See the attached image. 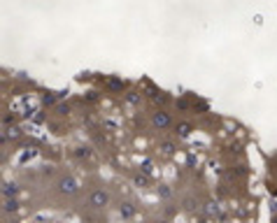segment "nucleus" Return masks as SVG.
Wrapping results in <instances>:
<instances>
[{
  "label": "nucleus",
  "instance_id": "f257e3e1",
  "mask_svg": "<svg viewBox=\"0 0 277 223\" xmlns=\"http://www.w3.org/2000/svg\"><path fill=\"white\" fill-rule=\"evenodd\" d=\"M86 200H89V205L93 207V209H108L112 196H110L108 188H91Z\"/></svg>",
  "mask_w": 277,
  "mask_h": 223
},
{
  "label": "nucleus",
  "instance_id": "f03ea898",
  "mask_svg": "<svg viewBox=\"0 0 277 223\" xmlns=\"http://www.w3.org/2000/svg\"><path fill=\"white\" fill-rule=\"evenodd\" d=\"M149 124H152L154 130H168L172 128V114H170L168 109H154L152 116H149Z\"/></svg>",
  "mask_w": 277,
  "mask_h": 223
},
{
  "label": "nucleus",
  "instance_id": "7ed1b4c3",
  "mask_svg": "<svg viewBox=\"0 0 277 223\" xmlns=\"http://www.w3.org/2000/svg\"><path fill=\"white\" fill-rule=\"evenodd\" d=\"M56 186H58V193L65 196V198H75L77 193H80V181L72 177V174H63Z\"/></svg>",
  "mask_w": 277,
  "mask_h": 223
},
{
  "label": "nucleus",
  "instance_id": "20e7f679",
  "mask_svg": "<svg viewBox=\"0 0 277 223\" xmlns=\"http://www.w3.org/2000/svg\"><path fill=\"white\" fill-rule=\"evenodd\" d=\"M191 133H194V124H189V121H179V124H175V135L177 137H191Z\"/></svg>",
  "mask_w": 277,
  "mask_h": 223
},
{
  "label": "nucleus",
  "instance_id": "39448f33",
  "mask_svg": "<svg viewBox=\"0 0 277 223\" xmlns=\"http://www.w3.org/2000/svg\"><path fill=\"white\" fill-rule=\"evenodd\" d=\"M119 214H121V219L131 221L135 216V205L133 202H121V205H119Z\"/></svg>",
  "mask_w": 277,
  "mask_h": 223
},
{
  "label": "nucleus",
  "instance_id": "423d86ee",
  "mask_svg": "<svg viewBox=\"0 0 277 223\" xmlns=\"http://www.w3.org/2000/svg\"><path fill=\"white\" fill-rule=\"evenodd\" d=\"M126 102H128V105H140V102H142V93H140V91H128V93H126Z\"/></svg>",
  "mask_w": 277,
  "mask_h": 223
},
{
  "label": "nucleus",
  "instance_id": "0eeeda50",
  "mask_svg": "<svg viewBox=\"0 0 277 223\" xmlns=\"http://www.w3.org/2000/svg\"><path fill=\"white\" fill-rule=\"evenodd\" d=\"M159 149H161L166 156H170V153H175V142H172V140H163V142L159 144Z\"/></svg>",
  "mask_w": 277,
  "mask_h": 223
},
{
  "label": "nucleus",
  "instance_id": "6e6552de",
  "mask_svg": "<svg viewBox=\"0 0 277 223\" xmlns=\"http://www.w3.org/2000/svg\"><path fill=\"white\" fill-rule=\"evenodd\" d=\"M184 209H187V212H196L198 209L196 198H184Z\"/></svg>",
  "mask_w": 277,
  "mask_h": 223
},
{
  "label": "nucleus",
  "instance_id": "1a4fd4ad",
  "mask_svg": "<svg viewBox=\"0 0 277 223\" xmlns=\"http://www.w3.org/2000/svg\"><path fill=\"white\" fill-rule=\"evenodd\" d=\"M205 212L210 216H215V214H219V205H217V202H212V200H210V202H207L205 205Z\"/></svg>",
  "mask_w": 277,
  "mask_h": 223
},
{
  "label": "nucleus",
  "instance_id": "9d476101",
  "mask_svg": "<svg viewBox=\"0 0 277 223\" xmlns=\"http://www.w3.org/2000/svg\"><path fill=\"white\" fill-rule=\"evenodd\" d=\"M135 184L138 186H149V177H142V174H135Z\"/></svg>",
  "mask_w": 277,
  "mask_h": 223
},
{
  "label": "nucleus",
  "instance_id": "9b49d317",
  "mask_svg": "<svg viewBox=\"0 0 277 223\" xmlns=\"http://www.w3.org/2000/svg\"><path fill=\"white\" fill-rule=\"evenodd\" d=\"M159 196H161V198H170V188L166 186V184H161V186H159Z\"/></svg>",
  "mask_w": 277,
  "mask_h": 223
},
{
  "label": "nucleus",
  "instance_id": "f8f14e48",
  "mask_svg": "<svg viewBox=\"0 0 277 223\" xmlns=\"http://www.w3.org/2000/svg\"><path fill=\"white\" fill-rule=\"evenodd\" d=\"M19 135H21V133H19V128H12V130H7V133H5V140H7V137H12V140H17Z\"/></svg>",
  "mask_w": 277,
  "mask_h": 223
},
{
  "label": "nucleus",
  "instance_id": "ddd939ff",
  "mask_svg": "<svg viewBox=\"0 0 277 223\" xmlns=\"http://www.w3.org/2000/svg\"><path fill=\"white\" fill-rule=\"evenodd\" d=\"M156 223H170V221H168V219H159V221H156Z\"/></svg>",
  "mask_w": 277,
  "mask_h": 223
},
{
  "label": "nucleus",
  "instance_id": "4468645a",
  "mask_svg": "<svg viewBox=\"0 0 277 223\" xmlns=\"http://www.w3.org/2000/svg\"><path fill=\"white\" fill-rule=\"evenodd\" d=\"M273 223H277V216H275V219H273Z\"/></svg>",
  "mask_w": 277,
  "mask_h": 223
}]
</instances>
